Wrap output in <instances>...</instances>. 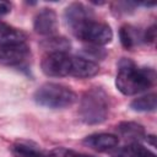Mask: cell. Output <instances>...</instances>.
<instances>
[{
	"label": "cell",
	"instance_id": "cell-1",
	"mask_svg": "<svg viewBox=\"0 0 157 157\" xmlns=\"http://www.w3.org/2000/svg\"><path fill=\"white\" fill-rule=\"evenodd\" d=\"M118 67L119 70L115 77V86L125 96L144 92L155 82L156 74L152 69L137 67L129 59H121Z\"/></svg>",
	"mask_w": 157,
	"mask_h": 157
},
{
	"label": "cell",
	"instance_id": "cell-2",
	"mask_svg": "<svg viewBox=\"0 0 157 157\" xmlns=\"http://www.w3.org/2000/svg\"><path fill=\"white\" fill-rule=\"evenodd\" d=\"M109 97L103 88L92 87L81 98L78 114L83 123L88 125L103 123L109 114Z\"/></svg>",
	"mask_w": 157,
	"mask_h": 157
},
{
	"label": "cell",
	"instance_id": "cell-3",
	"mask_svg": "<svg viewBox=\"0 0 157 157\" xmlns=\"http://www.w3.org/2000/svg\"><path fill=\"white\" fill-rule=\"evenodd\" d=\"M76 99V93L70 87L61 83L47 82L39 86L34 92L36 103L50 109H63L71 107Z\"/></svg>",
	"mask_w": 157,
	"mask_h": 157
},
{
	"label": "cell",
	"instance_id": "cell-4",
	"mask_svg": "<svg viewBox=\"0 0 157 157\" xmlns=\"http://www.w3.org/2000/svg\"><path fill=\"white\" fill-rule=\"evenodd\" d=\"M74 36L83 42L99 47L112 42L113 31L109 27V25L91 20L86 22L83 26H81L76 32H74Z\"/></svg>",
	"mask_w": 157,
	"mask_h": 157
},
{
	"label": "cell",
	"instance_id": "cell-5",
	"mask_svg": "<svg viewBox=\"0 0 157 157\" xmlns=\"http://www.w3.org/2000/svg\"><path fill=\"white\" fill-rule=\"evenodd\" d=\"M71 55L67 53H47L40 63L44 75L49 77H64L70 74Z\"/></svg>",
	"mask_w": 157,
	"mask_h": 157
},
{
	"label": "cell",
	"instance_id": "cell-6",
	"mask_svg": "<svg viewBox=\"0 0 157 157\" xmlns=\"http://www.w3.org/2000/svg\"><path fill=\"white\" fill-rule=\"evenodd\" d=\"M64 18H65V22H66L67 27L71 29L72 33L76 32L86 22H88L91 20H94L93 18V11L82 2L70 4L65 9Z\"/></svg>",
	"mask_w": 157,
	"mask_h": 157
},
{
	"label": "cell",
	"instance_id": "cell-7",
	"mask_svg": "<svg viewBox=\"0 0 157 157\" xmlns=\"http://www.w3.org/2000/svg\"><path fill=\"white\" fill-rule=\"evenodd\" d=\"M33 28L40 36H54L58 31V17L55 11L49 7L38 11L34 16Z\"/></svg>",
	"mask_w": 157,
	"mask_h": 157
},
{
	"label": "cell",
	"instance_id": "cell-8",
	"mask_svg": "<svg viewBox=\"0 0 157 157\" xmlns=\"http://www.w3.org/2000/svg\"><path fill=\"white\" fill-rule=\"evenodd\" d=\"M99 66L93 60L87 58L72 56L71 58V67H70V76L77 78H90L98 74Z\"/></svg>",
	"mask_w": 157,
	"mask_h": 157
},
{
	"label": "cell",
	"instance_id": "cell-9",
	"mask_svg": "<svg viewBox=\"0 0 157 157\" xmlns=\"http://www.w3.org/2000/svg\"><path fill=\"white\" fill-rule=\"evenodd\" d=\"M82 142L86 146H88L98 152H105V151H109L118 146L119 137L113 134L99 132V134H92V135L86 136Z\"/></svg>",
	"mask_w": 157,
	"mask_h": 157
},
{
	"label": "cell",
	"instance_id": "cell-10",
	"mask_svg": "<svg viewBox=\"0 0 157 157\" xmlns=\"http://www.w3.org/2000/svg\"><path fill=\"white\" fill-rule=\"evenodd\" d=\"M29 55V48L26 44L16 47H0V64L1 65H18Z\"/></svg>",
	"mask_w": 157,
	"mask_h": 157
},
{
	"label": "cell",
	"instance_id": "cell-11",
	"mask_svg": "<svg viewBox=\"0 0 157 157\" xmlns=\"http://www.w3.org/2000/svg\"><path fill=\"white\" fill-rule=\"evenodd\" d=\"M11 152L15 157H49L40 146L27 140H18L11 146Z\"/></svg>",
	"mask_w": 157,
	"mask_h": 157
},
{
	"label": "cell",
	"instance_id": "cell-12",
	"mask_svg": "<svg viewBox=\"0 0 157 157\" xmlns=\"http://www.w3.org/2000/svg\"><path fill=\"white\" fill-rule=\"evenodd\" d=\"M27 34L15 27L2 26L0 27V47H16L25 44Z\"/></svg>",
	"mask_w": 157,
	"mask_h": 157
},
{
	"label": "cell",
	"instance_id": "cell-13",
	"mask_svg": "<svg viewBox=\"0 0 157 157\" xmlns=\"http://www.w3.org/2000/svg\"><path fill=\"white\" fill-rule=\"evenodd\" d=\"M117 130L120 136L131 142H140L142 139L146 137L144 126L135 121H121L117 126Z\"/></svg>",
	"mask_w": 157,
	"mask_h": 157
},
{
	"label": "cell",
	"instance_id": "cell-14",
	"mask_svg": "<svg viewBox=\"0 0 157 157\" xmlns=\"http://www.w3.org/2000/svg\"><path fill=\"white\" fill-rule=\"evenodd\" d=\"M40 45L44 50H47V53H67L71 48V44L67 38L56 36H52L44 39Z\"/></svg>",
	"mask_w": 157,
	"mask_h": 157
},
{
	"label": "cell",
	"instance_id": "cell-15",
	"mask_svg": "<svg viewBox=\"0 0 157 157\" xmlns=\"http://www.w3.org/2000/svg\"><path fill=\"white\" fill-rule=\"evenodd\" d=\"M119 38L125 49H132L135 45H137L139 40L142 39V36L135 27L130 25H124L119 29Z\"/></svg>",
	"mask_w": 157,
	"mask_h": 157
},
{
	"label": "cell",
	"instance_id": "cell-16",
	"mask_svg": "<svg viewBox=\"0 0 157 157\" xmlns=\"http://www.w3.org/2000/svg\"><path fill=\"white\" fill-rule=\"evenodd\" d=\"M157 107V96L156 93H148L135 98L130 103V108L135 112H153Z\"/></svg>",
	"mask_w": 157,
	"mask_h": 157
},
{
	"label": "cell",
	"instance_id": "cell-17",
	"mask_svg": "<svg viewBox=\"0 0 157 157\" xmlns=\"http://www.w3.org/2000/svg\"><path fill=\"white\" fill-rule=\"evenodd\" d=\"M120 157H156V155L140 142H131L130 145L121 148L119 152Z\"/></svg>",
	"mask_w": 157,
	"mask_h": 157
},
{
	"label": "cell",
	"instance_id": "cell-18",
	"mask_svg": "<svg viewBox=\"0 0 157 157\" xmlns=\"http://www.w3.org/2000/svg\"><path fill=\"white\" fill-rule=\"evenodd\" d=\"M49 157H94V156L77 152L74 150H69L65 147H56L49 152Z\"/></svg>",
	"mask_w": 157,
	"mask_h": 157
},
{
	"label": "cell",
	"instance_id": "cell-19",
	"mask_svg": "<svg viewBox=\"0 0 157 157\" xmlns=\"http://www.w3.org/2000/svg\"><path fill=\"white\" fill-rule=\"evenodd\" d=\"M142 39L146 43H153L155 42V39H156V26L155 25H152L151 27H148L145 31V33L142 36Z\"/></svg>",
	"mask_w": 157,
	"mask_h": 157
},
{
	"label": "cell",
	"instance_id": "cell-20",
	"mask_svg": "<svg viewBox=\"0 0 157 157\" xmlns=\"http://www.w3.org/2000/svg\"><path fill=\"white\" fill-rule=\"evenodd\" d=\"M11 11V4L5 0H0V16H4Z\"/></svg>",
	"mask_w": 157,
	"mask_h": 157
},
{
	"label": "cell",
	"instance_id": "cell-21",
	"mask_svg": "<svg viewBox=\"0 0 157 157\" xmlns=\"http://www.w3.org/2000/svg\"><path fill=\"white\" fill-rule=\"evenodd\" d=\"M145 140H146L147 142H150L152 146H156V141H155V140H156V136H155V135H150V136H146V137H145Z\"/></svg>",
	"mask_w": 157,
	"mask_h": 157
}]
</instances>
